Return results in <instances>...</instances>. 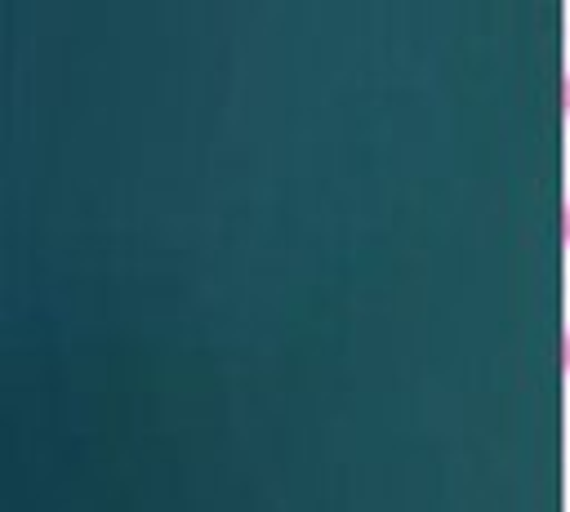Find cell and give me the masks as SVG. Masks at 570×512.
<instances>
[{"label":"cell","instance_id":"obj_1","mask_svg":"<svg viewBox=\"0 0 570 512\" xmlns=\"http://www.w3.org/2000/svg\"><path fill=\"white\" fill-rule=\"evenodd\" d=\"M561 240H566V249H570V200H566V209H561Z\"/></svg>","mask_w":570,"mask_h":512},{"label":"cell","instance_id":"obj_3","mask_svg":"<svg viewBox=\"0 0 570 512\" xmlns=\"http://www.w3.org/2000/svg\"><path fill=\"white\" fill-rule=\"evenodd\" d=\"M561 107H566V116H570V71H566V80H561Z\"/></svg>","mask_w":570,"mask_h":512},{"label":"cell","instance_id":"obj_2","mask_svg":"<svg viewBox=\"0 0 570 512\" xmlns=\"http://www.w3.org/2000/svg\"><path fill=\"white\" fill-rule=\"evenodd\" d=\"M561 365H566V374H570V329H566V338H561Z\"/></svg>","mask_w":570,"mask_h":512}]
</instances>
